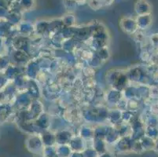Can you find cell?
Instances as JSON below:
<instances>
[{
  "label": "cell",
  "mask_w": 158,
  "mask_h": 157,
  "mask_svg": "<svg viewBox=\"0 0 158 157\" xmlns=\"http://www.w3.org/2000/svg\"><path fill=\"white\" fill-rule=\"evenodd\" d=\"M154 149H156V152H158V139L156 140V142H155V146H154Z\"/></svg>",
  "instance_id": "obj_1"
}]
</instances>
